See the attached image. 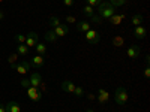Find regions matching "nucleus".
<instances>
[{"label":"nucleus","instance_id":"2f4dec72","mask_svg":"<svg viewBox=\"0 0 150 112\" xmlns=\"http://www.w3.org/2000/svg\"><path fill=\"white\" fill-rule=\"evenodd\" d=\"M38 88H39L41 93L47 91V84H45V81H41V84H39V87H38Z\"/></svg>","mask_w":150,"mask_h":112},{"label":"nucleus","instance_id":"423d86ee","mask_svg":"<svg viewBox=\"0 0 150 112\" xmlns=\"http://www.w3.org/2000/svg\"><path fill=\"white\" fill-rule=\"evenodd\" d=\"M96 99H98V102L101 103V105H105V103L110 102V93H108L107 90H104V88H99Z\"/></svg>","mask_w":150,"mask_h":112},{"label":"nucleus","instance_id":"4be33fe9","mask_svg":"<svg viewBox=\"0 0 150 112\" xmlns=\"http://www.w3.org/2000/svg\"><path fill=\"white\" fill-rule=\"evenodd\" d=\"M83 14L89 18V17H92L93 14H95V8H92L90 5H86L84 8H83Z\"/></svg>","mask_w":150,"mask_h":112},{"label":"nucleus","instance_id":"f03ea898","mask_svg":"<svg viewBox=\"0 0 150 112\" xmlns=\"http://www.w3.org/2000/svg\"><path fill=\"white\" fill-rule=\"evenodd\" d=\"M114 100L117 105H122L125 106L128 102H129V93L123 88V87H117L116 91H114Z\"/></svg>","mask_w":150,"mask_h":112},{"label":"nucleus","instance_id":"e433bc0d","mask_svg":"<svg viewBox=\"0 0 150 112\" xmlns=\"http://www.w3.org/2000/svg\"><path fill=\"white\" fill-rule=\"evenodd\" d=\"M150 63V55H146V64Z\"/></svg>","mask_w":150,"mask_h":112},{"label":"nucleus","instance_id":"7c9ffc66","mask_svg":"<svg viewBox=\"0 0 150 112\" xmlns=\"http://www.w3.org/2000/svg\"><path fill=\"white\" fill-rule=\"evenodd\" d=\"M21 87H24V88H29V87H30V81L26 79V78H23V79H21Z\"/></svg>","mask_w":150,"mask_h":112},{"label":"nucleus","instance_id":"0eeeda50","mask_svg":"<svg viewBox=\"0 0 150 112\" xmlns=\"http://www.w3.org/2000/svg\"><path fill=\"white\" fill-rule=\"evenodd\" d=\"M53 32L56 33L57 37H65L69 33V27H68V24H60L56 29H53Z\"/></svg>","mask_w":150,"mask_h":112},{"label":"nucleus","instance_id":"aec40b11","mask_svg":"<svg viewBox=\"0 0 150 112\" xmlns=\"http://www.w3.org/2000/svg\"><path fill=\"white\" fill-rule=\"evenodd\" d=\"M112 45H114L116 48H122L125 45V39L122 36H114V39H112Z\"/></svg>","mask_w":150,"mask_h":112},{"label":"nucleus","instance_id":"c756f323","mask_svg":"<svg viewBox=\"0 0 150 112\" xmlns=\"http://www.w3.org/2000/svg\"><path fill=\"white\" fill-rule=\"evenodd\" d=\"M65 21H66L68 24H77V18H75L74 15H68V17L65 18Z\"/></svg>","mask_w":150,"mask_h":112},{"label":"nucleus","instance_id":"473e14b6","mask_svg":"<svg viewBox=\"0 0 150 112\" xmlns=\"http://www.w3.org/2000/svg\"><path fill=\"white\" fill-rule=\"evenodd\" d=\"M144 76H146V79L150 78V66L149 64H146V67H144Z\"/></svg>","mask_w":150,"mask_h":112},{"label":"nucleus","instance_id":"f3484780","mask_svg":"<svg viewBox=\"0 0 150 112\" xmlns=\"http://www.w3.org/2000/svg\"><path fill=\"white\" fill-rule=\"evenodd\" d=\"M17 54L18 55H29V46L24 43H18L17 46Z\"/></svg>","mask_w":150,"mask_h":112},{"label":"nucleus","instance_id":"4468645a","mask_svg":"<svg viewBox=\"0 0 150 112\" xmlns=\"http://www.w3.org/2000/svg\"><path fill=\"white\" fill-rule=\"evenodd\" d=\"M122 20H125V15H123V14H122V15L114 14L112 17L108 18V22L111 24V26H120V24H122Z\"/></svg>","mask_w":150,"mask_h":112},{"label":"nucleus","instance_id":"9d476101","mask_svg":"<svg viewBox=\"0 0 150 112\" xmlns=\"http://www.w3.org/2000/svg\"><path fill=\"white\" fill-rule=\"evenodd\" d=\"M30 66H33V67H42L44 66V55H39V54H36V55H33L32 58H30Z\"/></svg>","mask_w":150,"mask_h":112},{"label":"nucleus","instance_id":"7ed1b4c3","mask_svg":"<svg viewBox=\"0 0 150 112\" xmlns=\"http://www.w3.org/2000/svg\"><path fill=\"white\" fill-rule=\"evenodd\" d=\"M27 90V97L30 99L32 102H41V99H42V93L39 91V88L38 87H29V88H26Z\"/></svg>","mask_w":150,"mask_h":112},{"label":"nucleus","instance_id":"f704fd0d","mask_svg":"<svg viewBox=\"0 0 150 112\" xmlns=\"http://www.w3.org/2000/svg\"><path fill=\"white\" fill-rule=\"evenodd\" d=\"M87 99H89V100H95L96 96H95L93 93H89V94H87Z\"/></svg>","mask_w":150,"mask_h":112},{"label":"nucleus","instance_id":"f257e3e1","mask_svg":"<svg viewBox=\"0 0 150 112\" xmlns=\"http://www.w3.org/2000/svg\"><path fill=\"white\" fill-rule=\"evenodd\" d=\"M96 8H98V15L101 17L102 20H107V21H108L110 17H112L114 14H117V12H116V8L112 6V5L108 2V0H104V2H102L101 5H98Z\"/></svg>","mask_w":150,"mask_h":112},{"label":"nucleus","instance_id":"412c9836","mask_svg":"<svg viewBox=\"0 0 150 112\" xmlns=\"http://www.w3.org/2000/svg\"><path fill=\"white\" fill-rule=\"evenodd\" d=\"M36 54H39V55H45L47 52V45L45 43H36Z\"/></svg>","mask_w":150,"mask_h":112},{"label":"nucleus","instance_id":"ea45409f","mask_svg":"<svg viewBox=\"0 0 150 112\" xmlns=\"http://www.w3.org/2000/svg\"><path fill=\"white\" fill-rule=\"evenodd\" d=\"M3 2H5V0H0V3H3Z\"/></svg>","mask_w":150,"mask_h":112},{"label":"nucleus","instance_id":"a878e982","mask_svg":"<svg viewBox=\"0 0 150 112\" xmlns=\"http://www.w3.org/2000/svg\"><path fill=\"white\" fill-rule=\"evenodd\" d=\"M18 54L15 52V54H11L9 57H8V63L11 64V66H14V64H17V60H18Z\"/></svg>","mask_w":150,"mask_h":112},{"label":"nucleus","instance_id":"4c0bfd02","mask_svg":"<svg viewBox=\"0 0 150 112\" xmlns=\"http://www.w3.org/2000/svg\"><path fill=\"white\" fill-rule=\"evenodd\" d=\"M3 17H5V15H3V12H2V10H0V21H2V20H3Z\"/></svg>","mask_w":150,"mask_h":112},{"label":"nucleus","instance_id":"58836bf2","mask_svg":"<svg viewBox=\"0 0 150 112\" xmlns=\"http://www.w3.org/2000/svg\"><path fill=\"white\" fill-rule=\"evenodd\" d=\"M87 112H95L93 109H87Z\"/></svg>","mask_w":150,"mask_h":112},{"label":"nucleus","instance_id":"5701e85b","mask_svg":"<svg viewBox=\"0 0 150 112\" xmlns=\"http://www.w3.org/2000/svg\"><path fill=\"white\" fill-rule=\"evenodd\" d=\"M102 18L99 17L98 14H93L92 17H89V22H93V24H96V26H99V24H102Z\"/></svg>","mask_w":150,"mask_h":112},{"label":"nucleus","instance_id":"39448f33","mask_svg":"<svg viewBox=\"0 0 150 112\" xmlns=\"http://www.w3.org/2000/svg\"><path fill=\"white\" fill-rule=\"evenodd\" d=\"M30 67H32V66H30L29 61H21V63L12 66V69H14L17 73H20V75H26V73L30 70Z\"/></svg>","mask_w":150,"mask_h":112},{"label":"nucleus","instance_id":"cd10ccee","mask_svg":"<svg viewBox=\"0 0 150 112\" xmlns=\"http://www.w3.org/2000/svg\"><path fill=\"white\" fill-rule=\"evenodd\" d=\"M15 41L18 43H26V34H21V33L15 34Z\"/></svg>","mask_w":150,"mask_h":112},{"label":"nucleus","instance_id":"1a4fd4ad","mask_svg":"<svg viewBox=\"0 0 150 112\" xmlns=\"http://www.w3.org/2000/svg\"><path fill=\"white\" fill-rule=\"evenodd\" d=\"M126 54H128V57L129 58H138L140 55H141V49H140V46L138 45H132V46H129L128 48V51H126Z\"/></svg>","mask_w":150,"mask_h":112},{"label":"nucleus","instance_id":"bb28decb","mask_svg":"<svg viewBox=\"0 0 150 112\" xmlns=\"http://www.w3.org/2000/svg\"><path fill=\"white\" fill-rule=\"evenodd\" d=\"M75 97H83L84 96V90H83V87H75V90H74V93H72Z\"/></svg>","mask_w":150,"mask_h":112},{"label":"nucleus","instance_id":"c9c22d12","mask_svg":"<svg viewBox=\"0 0 150 112\" xmlns=\"http://www.w3.org/2000/svg\"><path fill=\"white\" fill-rule=\"evenodd\" d=\"M0 112H6V108H5L3 103H0Z\"/></svg>","mask_w":150,"mask_h":112},{"label":"nucleus","instance_id":"b1692460","mask_svg":"<svg viewBox=\"0 0 150 112\" xmlns=\"http://www.w3.org/2000/svg\"><path fill=\"white\" fill-rule=\"evenodd\" d=\"M48 22H50V27H51V29H56L57 26H60V24H62V22H60V20H59L57 17H51Z\"/></svg>","mask_w":150,"mask_h":112},{"label":"nucleus","instance_id":"ddd939ff","mask_svg":"<svg viewBox=\"0 0 150 112\" xmlns=\"http://www.w3.org/2000/svg\"><path fill=\"white\" fill-rule=\"evenodd\" d=\"M29 81H30V85H32V87H39V84H41V81H42V76H41L38 72H33V73L30 75Z\"/></svg>","mask_w":150,"mask_h":112},{"label":"nucleus","instance_id":"9b49d317","mask_svg":"<svg viewBox=\"0 0 150 112\" xmlns=\"http://www.w3.org/2000/svg\"><path fill=\"white\" fill-rule=\"evenodd\" d=\"M146 36H147V30L143 26H137L134 29V37L135 39H144Z\"/></svg>","mask_w":150,"mask_h":112},{"label":"nucleus","instance_id":"72a5a7b5","mask_svg":"<svg viewBox=\"0 0 150 112\" xmlns=\"http://www.w3.org/2000/svg\"><path fill=\"white\" fill-rule=\"evenodd\" d=\"M74 3H75V0H63V5H65V6H68V8L74 6Z\"/></svg>","mask_w":150,"mask_h":112},{"label":"nucleus","instance_id":"2eb2a0df","mask_svg":"<svg viewBox=\"0 0 150 112\" xmlns=\"http://www.w3.org/2000/svg\"><path fill=\"white\" fill-rule=\"evenodd\" d=\"M77 30L81 33H86L90 30V22L89 21H77Z\"/></svg>","mask_w":150,"mask_h":112},{"label":"nucleus","instance_id":"6e6552de","mask_svg":"<svg viewBox=\"0 0 150 112\" xmlns=\"http://www.w3.org/2000/svg\"><path fill=\"white\" fill-rule=\"evenodd\" d=\"M36 43H38V33H35V32L27 33L26 34V43L24 45H27L29 48H32V46H36Z\"/></svg>","mask_w":150,"mask_h":112},{"label":"nucleus","instance_id":"a211bd4d","mask_svg":"<svg viewBox=\"0 0 150 112\" xmlns=\"http://www.w3.org/2000/svg\"><path fill=\"white\" fill-rule=\"evenodd\" d=\"M143 21H144V18H143V15H141V14H135V15L132 17V20H131V24L137 27V26H141Z\"/></svg>","mask_w":150,"mask_h":112},{"label":"nucleus","instance_id":"20e7f679","mask_svg":"<svg viewBox=\"0 0 150 112\" xmlns=\"http://www.w3.org/2000/svg\"><path fill=\"white\" fill-rule=\"evenodd\" d=\"M86 41L92 43V45H96L99 43V41H101V34H99L96 30H89V32H86Z\"/></svg>","mask_w":150,"mask_h":112},{"label":"nucleus","instance_id":"6ab92c4d","mask_svg":"<svg viewBox=\"0 0 150 112\" xmlns=\"http://www.w3.org/2000/svg\"><path fill=\"white\" fill-rule=\"evenodd\" d=\"M45 41H47V42H50V43H54V42L57 41V36H56V33H54L53 30H48V32H45Z\"/></svg>","mask_w":150,"mask_h":112},{"label":"nucleus","instance_id":"393cba45","mask_svg":"<svg viewBox=\"0 0 150 112\" xmlns=\"http://www.w3.org/2000/svg\"><path fill=\"white\" fill-rule=\"evenodd\" d=\"M108 2L114 6L116 9L120 8V6H123V5H126V0H108Z\"/></svg>","mask_w":150,"mask_h":112},{"label":"nucleus","instance_id":"c85d7f7f","mask_svg":"<svg viewBox=\"0 0 150 112\" xmlns=\"http://www.w3.org/2000/svg\"><path fill=\"white\" fill-rule=\"evenodd\" d=\"M86 2H87V5H90L92 8H96L98 5H101L104 0H86Z\"/></svg>","mask_w":150,"mask_h":112},{"label":"nucleus","instance_id":"f8f14e48","mask_svg":"<svg viewBox=\"0 0 150 112\" xmlns=\"http://www.w3.org/2000/svg\"><path fill=\"white\" fill-rule=\"evenodd\" d=\"M75 85L72 81H69V79H66V81H62V90H63L65 93H74V90H75Z\"/></svg>","mask_w":150,"mask_h":112},{"label":"nucleus","instance_id":"dca6fc26","mask_svg":"<svg viewBox=\"0 0 150 112\" xmlns=\"http://www.w3.org/2000/svg\"><path fill=\"white\" fill-rule=\"evenodd\" d=\"M5 108H6V112H21V106L17 102H9L5 105Z\"/></svg>","mask_w":150,"mask_h":112}]
</instances>
